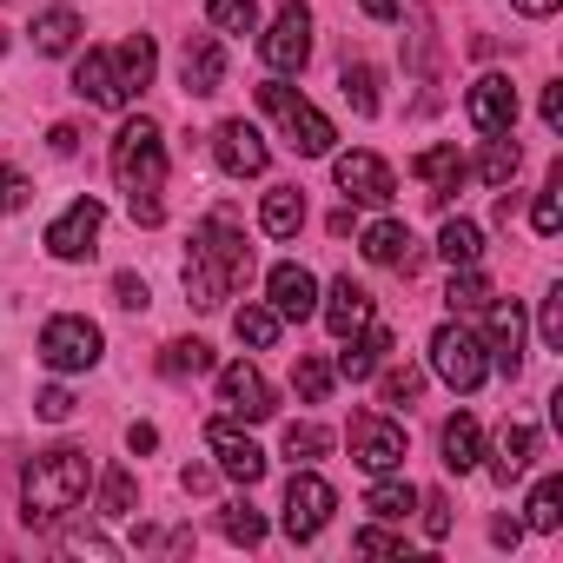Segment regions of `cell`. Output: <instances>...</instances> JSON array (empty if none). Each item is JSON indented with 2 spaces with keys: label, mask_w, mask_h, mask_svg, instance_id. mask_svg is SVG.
I'll return each mask as SVG.
<instances>
[{
  "label": "cell",
  "mask_w": 563,
  "mask_h": 563,
  "mask_svg": "<svg viewBox=\"0 0 563 563\" xmlns=\"http://www.w3.org/2000/svg\"><path fill=\"white\" fill-rule=\"evenodd\" d=\"M556 504H563V477H543V484L530 490V530H556V523H563Z\"/></svg>",
  "instance_id": "cell-41"
},
{
  "label": "cell",
  "mask_w": 563,
  "mask_h": 563,
  "mask_svg": "<svg viewBox=\"0 0 563 563\" xmlns=\"http://www.w3.org/2000/svg\"><path fill=\"white\" fill-rule=\"evenodd\" d=\"M258 107L292 133V146H299L306 159H325V153H332V140H339V133H332V120H325L312 100H299L286 80H265V87H258Z\"/></svg>",
  "instance_id": "cell-4"
},
{
  "label": "cell",
  "mask_w": 563,
  "mask_h": 563,
  "mask_svg": "<svg viewBox=\"0 0 563 563\" xmlns=\"http://www.w3.org/2000/svg\"><path fill=\"white\" fill-rule=\"evenodd\" d=\"M159 372H166V378H199V372H212V345H199V339H173V345L159 352Z\"/></svg>",
  "instance_id": "cell-33"
},
{
  "label": "cell",
  "mask_w": 563,
  "mask_h": 563,
  "mask_svg": "<svg viewBox=\"0 0 563 563\" xmlns=\"http://www.w3.org/2000/svg\"><path fill=\"white\" fill-rule=\"evenodd\" d=\"M265 292H272V312L278 319H312L319 312V278L306 272V265H272V278H265Z\"/></svg>",
  "instance_id": "cell-16"
},
{
  "label": "cell",
  "mask_w": 563,
  "mask_h": 563,
  "mask_svg": "<svg viewBox=\"0 0 563 563\" xmlns=\"http://www.w3.org/2000/svg\"><path fill=\"white\" fill-rule=\"evenodd\" d=\"M543 126H550V133L563 126V87H543Z\"/></svg>",
  "instance_id": "cell-51"
},
{
  "label": "cell",
  "mask_w": 563,
  "mask_h": 563,
  "mask_svg": "<svg viewBox=\"0 0 563 563\" xmlns=\"http://www.w3.org/2000/svg\"><path fill=\"white\" fill-rule=\"evenodd\" d=\"M100 219H107L100 199H74V206L47 225V252H54V258H87L93 239H100Z\"/></svg>",
  "instance_id": "cell-14"
},
{
  "label": "cell",
  "mask_w": 563,
  "mask_h": 563,
  "mask_svg": "<svg viewBox=\"0 0 563 563\" xmlns=\"http://www.w3.org/2000/svg\"><path fill=\"white\" fill-rule=\"evenodd\" d=\"M325 451H332V431H325V424H292V431H286V457H292V464H319Z\"/></svg>",
  "instance_id": "cell-39"
},
{
  "label": "cell",
  "mask_w": 563,
  "mask_h": 563,
  "mask_svg": "<svg viewBox=\"0 0 563 563\" xmlns=\"http://www.w3.org/2000/svg\"><path fill=\"white\" fill-rule=\"evenodd\" d=\"M74 93H80V100H93V107H126L120 74H113V54H87V60L74 67Z\"/></svg>",
  "instance_id": "cell-25"
},
{
  "label": "cell",
  "mask_w": 563,
  "mask_h": 563,
  "mask_svg": "<svg viewBox=\"0 0 563 563\" xmlns=\"http://www.w3.org/2000/svg\"><path fill=\"white\" fill-rule=\"evenodd\" d=\"M126 444H133V451H159V431H153V424H133Z\"/></svg>",
  "instance_id": "cell-55"
},
{
  "label": "cell",
  "mask_w": 563,
  "mask_h": 563,
  "mask_svg": "<svg viewBox=\"0 0 563 563\" xmlns=\"http://www.w3.org/2000/svg\"><path fill=\"white\" fill-rule=\"evenodd\" d=\"M339 186L352 192V199H365V206H391L398 199V179H391V166L378 159V153H339Z\"/></svg>",
  "instance_id": "cell-13"
},
{
  "label": "cell",
  "mask_w": 563,
  "mask_h": 563,
  "mask_svg": "<svg viewBox=\"0 0 563 563\" xmlns=\"http://www.w3.org/2000/svg\"><path fill=\"white\" fill-rule=\"evenodd\" d=\"M345 100L372 120V113H378V67H365V60L352 67V60H345Z\"/></svg>",
  "instance_id": "cell-40"
},
{
  "label": "cell",
  "mask_w": 563,
  "mask_h": 563,
  "mask_svg": "<svg viewBox=\"0 0 563 563\" xmlns=\"http://www.w3.org/2000/svg\"><path fill=\"white\" fill-rule=\"evenodd\" d=\"M179 87H186L192 100H206V93H219V87H225V47H219L212 34H186V54H179Z\"/></svg>",
  "instance_id": "cell-15"
},
{
  "label": "cell",
  "mask_w": 563,
  "mask_h": 563,
  "mask_svg": "<svg viewBox=\"0 0 563 563\" xmlns=\"http://www.w3.org/2000/svg\"><path fill=\"white\" fill-rule=\"evenodd\" d=\"M113 179L126 192L133 225H166V199H159V186H166V140H159V126L146 113L113 133Z\"/></svg>",
  "instance_id": "cell-2"
},
{
  "label": "cell",
  "mask_w": 563,
  "mask_h": 563,
  "mask_svg": "<svg viewBox=\"0 0 563 563\" xmlns=\"http://www.w3.org/2000/svg\"><path fill=\"white\" fill-rule=\"evenodd\" d=\"M212 159H219V173H232V179H258V173L272 166V153H265V140H258L252 120H225V126L212 133Z\"/></svg>",
  "instance_id": "cell-10"
},
{
  "label": "cell",
  "mask_w": 563,
  "mask_h": 563,
  "mask_svg": "<svg viewBox=\"0 0 563 563\" xmlns=\"http://www.w3.org/2000/svg\"><path fill=\"white\" fill-rule=\"evenodd\" d=\"M153 67H159V54H153V34H133V41H120V54H113V74H120V93H126V100L153 87Z\"/></svg>",
  "instance_id": "cell-24"
},
{
  "label": "cell",
  "mask_w": 563,
  "mask_h": 563,
  "mask_svg": "<svg viewBox=\"0 0 563 563\" xmlns=\"http://www.w3.org/2000/svg\"><path fill=\"white\" fill-rule=\"evenodd\" d=\"M219 405L232 411V418H245V424H265L278 405H272V385L258 378V365H225L219 372Z\"/></svg>",
  "instance_id": "cell-11"
},
{
  "label": "cell",
  "mask_w": 563,
  "mask_h": 563,
  "mask_svg": "<svg viewBox=\"0 0 563 563\" xmlns=\"http://www.w3.org/2000/svg\"><path fill=\"white\" fill-rule=\"evenodd\" d=\"M133 497H140V484H133V471H107L100 477V517H133Z\"/></svg>",
  "instance_id": "cell-36"
},
{
  "label": "cell",
  "mask_w": 563,
  "mask_h": 563,
  "mask_svg": "<svg viewBox=\"0 0 563 563\" xmlns=\"http://www.w3.org/2000/svg\"><path fill=\"white\" fill-rule=\"evenodd\" d=\"M477 451H484V431H477V418H471V411H457V418L444 424V471H457V477H464V471L477 464Z\"/></svg>",
  "instance_id": "cell-27"
},
{
  "label": "cell",
  "mask_w": 563,
  "mask_h": 563,
  "mask_svg": "<svg viewBox=\"0 0 563 563\" xmlns=\"http://www.w3.org/2000/svg\"><path fill=\"white\" fill-rule=\"evenodd\" d=\"M258 54H265V67H278V74H299V67L312 60V8H306V0H286V14L272 21V34L258 41Z\"/></svg>",
  "instance_id": "cell-8"
},
{
  "label": "cell",
  "mask_w": 563,
  "mask_h": 563,
  "mask_svg": "<svg viewBox=\"0 0 563 563\" xmlns=\"http://www.w3.org/2000/svg\"><path fill=\"white\" fill-rule=\"evenodd\" d=\"M510 8H517V14H530V21H543V14H556V8H563V0H510Z\"/></svg>",
  "instance_id": "cell-54"
},
{
  "label": "cell",
  "mask_w": 563,
  "mask_h": 563,
  "mask_svg": "<svg viewBox=\"0 0 563 563\" xmlns=\"http://www.w3.org/2000/svg\"><path fill=\"white\" fill-rule=\"evenodd\" d=\"M278 325H286V319H278L272 306H245V312L232 319V332H239L252 352H272V345H278Z\"/></svg>",
  "instance_id": "cell-34"
},
{
  "label": "cell",
  "mask_w": 563,
  "mask_h": 563,
  "mask_svg": "<svg viewBox=\"0 0 563 563\" xmlns=\"http://www.w3.org/2000/svg\"><path fill=\"white\" fill-rule=\"evenodd\" d=\"M252 278V245L232 225V212H212L192 225V252H186V299L199 312H219L239 286Z\"/></svg>",
  "instance_id": "cell-1"
},
{
  "label": "cell",
  "mask_w": 563,
  "mask_h": 563,
  "mask_svg": "<svg viewBox=\"0 0 563 563\" xmlns=\"http://www.w3.org/2000/svg\"><path fill=\"white\" fill-rule=\"evenodd\" d=\"M385 352H391V332H385V325H365L358 339H345V352H339V372H345L352 385H365V378H378Z\"/></svg>",
  "instance_id": "cell-22"
},
{
  "label": "cell",
  "mask_w": 563,
  "mask_h": 563,
  "mask_svg": "<svg viewBox=\"0 0 563 563\" xmlns=\"http://www.w3.org/2000/svg\"><path fill=\"white\" fill-rule=\"evenodd\" d=\"M378 372H385V365H378ZM378 391H385V405H411V398L424 391V372H418V365H391Z\"/></svg>",
  "instance_id": "cell-43"
},
{
  "label": "cell",
  "mask_w": 563,
  "mask_h": 563,
  "mask_svg": "<svg viewBox=\"0 0 563 563\" xmlns=\"http://www.w3.org/2000/svg\"><path fill=\"white\" fill-rule=\"evenodd\" d=\"M179 484H186V490L199 497V490H212V471H199V464H186V471H179Z\"/></svg>",
  "instance_id": "cell-56"
},
{
  "label": "cell",
  "mask_w": 563,
  "mask_h": 563,
  "mask_svg": "<svg viewBox=\"0 0 563 563\" xmlns=\"http://www.w3.org/2000/svg\"><path fill=\"white\" fill-rule=\"evenodd\" d=\"M332 510H339V490L319 471H292V484H286V537L292 543H312L332 523Z\"/></svg>",
  "instance_id": "cell-7"
},
{
  "label": "cell",
  "mask_w": 563,
  "mask_h": 563,
  "mask_svg": "<svg viewBox=\"0 0 563 563\" xmlns=\"http://www.w3.org/2000/svg\"><path fill=\"white\" fill-rule=\"evenodd\" d=\"M219 530H225V537H232V543H245V550H258V543H265V517H258V510H252V504H245V497H239V504H225V510H219Z\"/></svg>",
  "instance_id": "cell-35"
},
{
  "label": "cell",
  "mask_w": 563,
  "mask_h": 563,
  "mask_svg": "<svg viewBox=\"0 0 563 563\" xmlns=\"http://www.w3.org/2000/svg\"><path fill=\"white\" fill-rule=\"evenodd\" d=\"M74 41H80V14L74 8H47L34 21V47L41 54H74Z\"/></svg>",
  "instance_id": "cell-28"
},
{
  "label": "cell",
  "mask_w": 563,
  "mask_h": 563,
  "mask_svg": "<svg viewBox=\"0 0 563 563\" xmlns=\"http://www.w3.org/2000/svg\"><path fill=\"white\" fill-rule=\"evenodd\" d=\"M365 258L372 265H385V272H418V239H411V225H398V219H378V225H365Z\"/></svg>",
  "instance_id": "cell-18"
},
{
  "label": "cell",
  "mask_w": 563,
  "mask_h": 563,
  "mask_svg": "<svg viewBox=\"0 0 563 563\" xmlns=\"http://www.w3.org/2000/svg\"><path fill=\"white\" fill-rule=\"evenodd\" d=\"M27 192H34V186H27L14 166H0V212H21V206H27Z\"/></svg>",
  "instance_id": "cell-46"
},
{
  "label": "cell",
  "mask_w": 563,
  "mask_h": 563,
  "mask_svg": "<svg viewBox=\"0 0 563 563\" xmlns=\"http://www.w3.org/2000/svg\"><path fill=\"white\" fill-rule=\"evenodd\" d=\"M517 166H523V153H517V140L510 133H490V146H484V159H477V173H484V186H510L517 179Z\"/></svg>",
  "instance_id": "cell-29"
},
{
  "label": "cell",
  "mask_w": 563,
  "mask_h": 563,
  "mask_svg": "<svg viewBox=\"0 0 563 563\" xmlns=\"http://www.w3.org/2000/svg\"><path fill=\"white\" fill-rule=\"evenodd\" d=\"M292 385H299V398H306V405H325V398H332V365H325V358H299Z\"/></svg>",
  "instance_id": "cell-42"
},
{
  "label": "cell",
  "mask_w": 563,
  "mask_h": 563,
  "mask_svg": "<svg viewBox=\"0 0 563 563\" xmlns=\"http://www.w3.org/2000/svg\"><path fill=\"white\" fill-rule=\"evenodd\" d=\"M87 477H93L87 451H74V444H54V451H41V457L21 471L27 530H54L67 510H80V497H87Z\"/></svg>",
  "instance_id": "cell-3"
},
{
  "label": "cell",
  "mask_w": 563,
  "mask_h": 563,
  "mask_svg": "<svg viewBox=\"0 0 563 563\" xmlns=\"http://www.w3.org/2000/svg\"><path fill=\"white\" fill-rule=\"evenodd\" d=\"M67 550H74V556H113V543H107V537H93V530L67 537Z\"/></svg>",
  "instance_id": "cell-50"
},
{
  "label": "cell",
  "mask_w": 563,
  "mask_h": 563,
  "mask_svg": "<svg viewBox=\"0 0 563 563\" xmlns=\"http://www.w3.org/2000/svg\"><path fill=\"white\" fill-rule=\"evenodd\" d=\"M41 365L47 372H87V365H100V325L80 319V312H60L41 332Z\"/></svg>",
  "instance_id": "cell-5"
},
{
  "label": "cell",
  "mask_w": 563,
  "mask_h": 563,
  "mask_svg": "<svg viewBox=\"0 0 563 563\" xmlns=\"http://www.w3.org/2000/svg\"><path fill=\"white\" fill-rule=\"evenodd\" d=\"M530 457H537V424H523V418H504V431H497V451H490V477H497V484H517V477L530 471Z\"/></svg>",
  "instance_id": "cell-20"
},
{
  "label": "cell",
  "mask_w": 563,
  "mask_h": 563,
  "mask_svg": "<svg viewBox=\"0 0 563 563\" xmlns=\"http://www.w3.org/2000/svg\"><path fill=\"white\" fill-rule=\"evenodd\" d=\"M537 325H543V345H550V352H563V292H550V299H543V319H537Z\"/></svg>",
  "instance_id": "cell-47"
},
{
  "label": "cell",
  "mask_w": 563,
  "mask_h": 563,
  "mask_svg": "<svg viewBox=\"0 0 563 563\" xmlns=\"http://www.w3.org/2000/svg\"><path fill=\"white\" fill-rule=\"evenodd\" d=\"M113 299H120L126 312H146V299H153V292H146V278H133V272H120V278H113Z\"/></svg>",
  "instance_id": "cell-48"
},
{
  "label": "cell",
  "mask_w": 563,
  "mask_h": 563,
  "mask_svg": "<svg viewBox=\"0 0 563 563\" xmlns=\"http://www.w3.org/2000/svg\"><path fill=\"white\" fill-rule=\"evenodd\" d=\"M471 126L490 140V133H510V120H517V87L504 80V74H484L477 87H471Z\"/></svg>",
  "instance_id": "cell-17"
},
{
  "label": "cell",
  "mask_w": 563,
  "mask_h": 563,
  "mask_svg": "<svg viewBox=\"0 0 563 563\" xmlns=\"http://www.w3.org/2000/svg\"><path fill=\"white\" fill-rule=\"evenodd\" d=\"M0 54H8V27H0Z\"/></svg>",
  "instance_id": "cell-58"
},
{
  "label": "cell",
  "mask_w": 563,
  "mask_h": 563,
  "mask_svg": "<svg viewBox=\"0 0 563 563\" xmlns=\"http://www.w3.org/2000/svg\"><path fill=\"white\" fill-rule=\"evenodd\" d=\"M258 225H265L272 239H292V232L306 225V192H299V186H272L265 206H258Z\"/></svg>",
  "instance_id": "cell-26"
},
{
  "label": "cell",
  "mask_w": 563,
  "mask_h": 563,
  "mask_svg": "<svg viewBox=\"0 0 563 563\" xmlns=\"http://www.w3.org/2000/svg\"><path fill=\"white\" fill-rule=\"evenodd\" d=\"M352 550H365V556H405V537H391V530H358Z\"/></svg>",
  "instance_id": "cell-45"
},
{
  "label": "cell",
  "mask_w": 563,
  "mask_h": 563,
  "mask_svg": "<svg viewBox=\"0 0 563 563\" xmlns=\"http://www.w3.org/2000/svg\"><path fill=\"white\" fill-rule=\"evenodd\" d=\"M206 21L225 34H258V8L252 0H206Z\"/></svg>",
  "instance_id": "cell-37"
},
{
  "label": "cell",
  "mask_w": 563,
  "mask_h": 563,
  "mask_svg": "<svg viewBox=\"0 0 563 563\" xmlns=\"http://www.w3.org/2000/svg\"><path fill=\"white\" fill-rule=\"evenodd\" d=\"M47 140H54V153H60V159H67V153H80V126H54Z\"/></svg>",
  "instance_id": "cell-53"
},
{
  "label": "cell",
  "mask_w": 563,
  "mask_h": 563,
  "mask_svg": "<svg viewBox=\"0 0 563 563\" xmlns=\"http://www.w3.org/2000/svg\"><path fill=\"white\" fill-rule=\"evenodd\" d=\"M438 252L451 258V272H457V265H477V258H484V232H477L471 219H444V232H438Z\"/></svg>",
  "instance_id": "cell-30"
},
{
  "label": "cell",
  "mask_w": 563,
  "mask_h": 563,
  "mask_svg": "<svg viewBox=\"0 0 563 563\" xmlns=\"http://www.w3.org/2000/svg\"><path fill=\"white\" fill-rule=\"evenodd\" d=\"M34 411H41L47 424H67V418H74V391H67V385H47V391L34 398Z\"/></svg>",
  "instance_id": "cell-44"
},
{
  "label": "cell",
  "mask_w": 563,
  "mask_h": 563,
  "mask_svg": "<svg viewBox=\"0 0 563 563\" xmlns=\"http://www.w3.org/2000/svg\"><path fill=\"white\" fill-rule=\"evenodd\" d=\"M325 325H332L339 339L365 332V325H372V292H365V286H352V278H339L332 299H325Z\"/></svg>",
  "instance_id": "cell-23"
},
{
  "label": "cell",
  "mask_w": 563,
  "mask_h": 563,
  "mask_svg": "<svg viewBox=\"0 0 563 563\" xmlns=\"http://www.w3.org/2000/svg\"><path fill=\"white\" fill-rule=\"evenodd\" d=\"M431 372H438L451 391H477L484 372H490V358H484V345H477L464 325H438V332H431Z\"/></svg>",
  "instance_id": "cell-6"
},
{
  "label": "cell",
  "mask_w": 563,
  "mask_h": 563,
  "mask_svg": "<svg viewBox=\"0 0 563 563\" xmlns=\"http://www.w3.org/2000/svg\"><path fill=\"white\" fill-rule=\"evenodd\" d=\"M365 510H372V517H385V523H405V517L418 510V490H411V484H398V477H385V484H372V490H365Z\"/></svg>",
  "instance_id": "cell-31"
},
{
  "label": "cell",
  "mask_w": 563,
  "mask_h": 563,
  "mask_svg": "<svg viewBox=\"0 0 563 563\" xmlns=\"http://www.w3.org/2000/svg\"><path fill=\"white\" fill-rule=\"evenodd\" d=\"M206 444H212V457H219V471H225L232 484H245V490H252V484L265 477V451H258L245 431H232L225 418H212V424H206Z\"/></svg>",
  "instance_id": "cell-12"
},
{
  "label": "cell",
  "mask_w": 563,
  "mask_h": 563,
  "mask_svg": "<svg viewBox=\"0 0 563 563\" xmlns=\"http://www.w3.org/2000/svg\"><path fill=\"white\" fill-rule=\"evenodd\" d=\"M563 173H550L543 179V192H537V206H530V225H537V239H556V225H563Z\"/></svg>",
  "instance_id": "cell-38"
},
{
  "label": "cell",
  "mask_w": 563,
  "mask_h": 563,
  "mask_svg": "<svg viewBox=\"0 0 563 563\" xmlns=\"http://www.w3.org/2000/svg\"><path fill=\"white\" fill-rule=\"evenodd\" d=\"M484 312H490V345H484V352L497 358V372L517 378V372H523V306H517V299H510V306L490 299Z\"/></svg>",
  "instance_id": "cell-19"
},
{
  "label": "cell",
  "mask_w": 563,
  "mask_h": 563,
  "mask_svg": "<svg viewBox=\"0 0 563 563\" xmlns=\"http://www.w3.org/2000/svg\"><path fill=\"white\" fill-rule=\"evenodd\" d=\"M424 537H451V504H444L438 490L424 497Z\"/></svg>",
  "instance_id": "cell-49"
},
{
  "label": "cell",
  "mask_w": 563,
  "mask_h": 563,
  "mask_svg": "<svg viewBox=\"0 0 563 563\" xmlns=\"http://www.w3.org/2000/svg\"><path fill=\"white\" fill-rule=\"evenodd\" d=\"M352 457H358L372 477H385V471L405 464V431H398L391 418H378V411H358V418H352Z\"/></svg>",
  "instance_id": "cell-9"
},
{
  "label": "cell",
  "mask_w": 563,
  "mask_h": 563,
  "mask_svg": "<svg viewBox=\"0 0 563 563\" xmlns=\"http://www.w3.org/2000/svg\"><path fill=\"white\" fill-rule=\"evenodd\" d=\"M365 14H372V21H391V14H398V0H365Z\"/></svg>",
  "instance_id": "cell-57"
},
{
  "label": "cell",
  "mask_w": 563,
  "mask_h": 563,
  "mask_svg": "<svg viewBox=\"0 0 563 563\" xmlns=\"http://www.w3.org/2000/svg\"><path fill=\"white\" fill-rule=\"evenodd\" d=\"M490 537H497L504 550H517V543H523V523H517V517H497V523H490Z\"/></svg>",
  "instance_id": "cell-52"
},
{
  "label": "cell",
  "mask_w": 563,
  "mask_h": 563,
  "mask_svg": "<svg viewBox=\"0 0 563 563\" xmlns=\"http://www.w3.org/2000/svg\"><path fill=\"white\" fill-rule=\"evenodd\" d=\"M444 306H451V312H484V306H490V278H484L477 265H457V272H451Z\"/></svg>",
  "instance_id": "cell-32"
},
{
  "label": "cell",
  "mask_w": 563,
  "mask_h": 563,
  "mask_svg": "<svg viewBox=\"0 0 563 563\" xmlns=\"http://www.w3.org/2000/svg\"><path fill=\"white\" fill-rule=\"evenodd\" d=\"M411 173H418V179L431 186V199H438V206H444V199H451V192H457V186L471 179V166H464V153H457V146H424Z\"/></svg>",
  "instance_id": "cell-21"
}]
</instances>
